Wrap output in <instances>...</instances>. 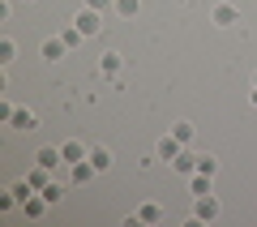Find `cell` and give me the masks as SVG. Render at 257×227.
I'll return each mask as SVG.
<instances>
[{
    "label": "cell",
    "mask_w": 257,
    "mask_h": 227,
    "mask_svg": "<svg viewBox=\"0 0 257 227\" xmlns=\"http://www.w3.org/2000/svg\"><path fill=\"white\" fill-rule=\"evenodd\" d=\"M39 56H43V60H64V56H69V47H64V39H47L43 47H39Z\"/></svg>",
    "instance_id": "obj_9"
},
{
    "label": "cell",
    "mask_w": 257,
    "mask_h": 227,
    "mask_svg": "<svg viewBox=\"0 0 257 227\" xmlns=\"http://www.w3.org/2000/svg\"><path fill=\"white\" fill-rule=\"evenodd\" d=\"M73 26L82 30L86 39H90V35H99V30H103V13H99V9H86V5H82V13L73 18Z\"/></svg>",
    "instance_id": "obj_2"
},
{
    "label": "cell",
    "mask_w": 257,
    "mask_h": 227,
    "mask_svg": "<svg viewBox=\"0 0 257 227\" xmlns=\"http://www.w3.org/2000/svg\"><path fill=\"white\" fill-rule=\"evenodd\" d=\"M248 103H253V107H257V86H253V94H248Z\"/></svg>",
    "instance_id": "obj_22"
},
{
    "label": "cell",
    "mask_w": 257,
    "mask_h": 227,
    "mask_svg": "<svg viewBox=\"0 0 257 227\" xmlns=\"http://www.w3.org/2000/svg\"><path fill=\"white\" fill-rule=\"evenodd\" d=\"M60 155H64V167H69V163H82V159L90 155V146H82L77 137H69V142L60 146Z\"/></svg>",
    "instance_id": "obj_5"
},
{
    "label": "cell",
    "mask_w": 257,
    "mask_h": 227,
    "mask_svg": "<svg viewBox=\"0 0 257 227\" xmlns=\"http://www.w3.org/2000/svg\"><path fill=\"white\" fill-rule=\"evenodd\" d=\"M189 189H193V197H202V193H214V189H210V176H202V172H193V176H189Z\"/></svg>",
    "instance_id": "obj_14"
},
{
    "label": "cell",
    "mask_w": 257,
    "mask_h": 227,
    "mask_svg": "<svg viewBox=\"0 0 257 227\" xmlns=\"http://www.w3.org/2000/svg\"><path fill=\"white\" fill-rule=\"evenodd\" d=\"M9 125L26 133V129H39V116H35V111H26V107H18V111H13V120H9Z\"/></svg>",
    "instance_id": "obj_13"
},
{
    "label": "cell",
    "mask_w": 257,
    "mask_h": 227,
    "mask_svg": "<svg viewBox=\"0 0 257 227\" xmlns=\"http://www.w3.org/2000/svg\"><path fill=\"white\" fill-rule=\"evenodd\" d=\"M172 137H180V142L189 146V142H193V125H189V120H176V125H172Z\"/></svg>",
    "instance_id": "obj_19"
},
{
    "label": "cell",
    "mask_w": 257,
    "mask_h": 227,
    "mask_svg": "<svg viewBox=\"0 0 257 227\" xmlns=\"http://www.w3.org/2000/svg\"><path fill=\"white\" fill-rule=\"evenodd\" d=\"M13 60H18V43L5 35V39H0V64H13Z\"/></svg>",
    "instance_id": "obj_15"
},
{
    "label": "cell",
    "mask_w": 257,
    "mask_h": 227,
    "mask_svg": "<svg viewBox=\"0 0 257 227\" xmlns=\"http://www.w3.org/2000/svg\"><path fill=\"white\" fill-rule=\"evenodd\" d=\"M163 218V210H159V201H142L138 214H128V223H159Z\"/></svg>",
    "instance_id": "obj_6"
},
{
    "label": "cell",
    "mask_w": 257,
    "mask_h": 227,
    "mask_svg": "<svg viewBox=\"0 0 257 227\" xmlns=\"http://www.w3.org/2000/svg\"><path fill=\"white\" fill-rule=\"evenodd\" d=\"M219 214H223V206H219V197H214V193L193 197V218H197V223H214Z\"/></svg>",
    "instance_id": "obj_1"
},
{
    "label": "cell",
    "mask_w": 257,
    "mask_h": 227,
    "mask_svg": "<svg viewBox=\"0 0 257 227\" xmlns=\"http://www.w3.org/2000/svg\"><path fill=\"white\" fill-rule=\"evenodd\" d=\"M180 150H184V142H180V137H172V133H167V137H159V146H155V155L163 159V163H172V159L180 155Z\"/></svg>",
    "instance_id": "obj_4"
},
{
    "label": "cell",
    "mask_w": 257,
    "mask_h": 227,
    "mask_svg": "<svg viewBox=\"0 0 257 227\" xmlns=\"http://www.w3.org/2000/svg\"><path fill=\"white\" fill-rule=\"evenodd\" d=\"M172 172H180V176H193V172H197V155H193L189 146H184L180 155L172 159Z\"/></svg>",
    "instance_id": "obj_7"
},
{
    "label": "cell",
    "mask_w": 257,
    "mask_h": 227,
    "mask_svg": "<svg viewBox=\"0 0 257 227\" xmlns=\"http://www.w3.org/2000/svg\"><path fill=\"white\" fill-rule=\"evenodd\" d=\"M111 5H116V0H86V9H99V13H107Z\"/></svg>",
    "instance_id": "obj_21"
},
{
    "label": "cell",
    "mask_w": 257,
    "mask_h": 227,
    "mask_svg": "<svg viewBox=\"0 0 257 227\" xmlns=\"http://www.w3.org/2000/svg\"><path fill=\"white\" fill-rule=\"evenodd\" d=\"M210 22H214L219 30H231V26L240 22V13H236V5H227V0H223V5H214V9H210Z\"/></svg>",
    "instance_id": "obj_3"
},
{
    "label": "cell",
    "mask_w": 257,
    "mask_h": 227,
    "mask_svg": "<svg viewBox=\"0 0 257 227\" xmlns=\"http://www.w3.org/2000/svg\"><path fill=\"white\" fill-rule=\"evenodd\" d=\"M253 86H257V73H253Z\"/></svg>",
    "instance_id": "obj_23"
},
{
    "label": "cell",
    "mask_w": 257,
    "mask_h": 227,
    "mask_svg": "<svg viewBox=\"0 0 257 227\" xmlns=\"http://www.w3.org/2000/svg\"><path fill=\"white\" fill-rule=\"evenodd\" d=\"M99 73L107 77V82H116V77H120V52H103V60H99Z\"/></svg>",
    "instance_id": "obj_10"
},
{
    "label": "cell",
    "mask_w": 257,
    "mask_h": 227,
    "mask_svg": "<svg viewBox=\"0 0 257 227\" xmlns=\"http://www.w3.org/2000/svg\"><path fill=\"white\" fill-rule=\"evenodd\" d=\"M180 5H189V0H180Z\"/></svg>",
    "instance_id": "obj_24"
},
{
    "label": "cell",
    "mask_w": 257,
    "mask_h": 227,
    "mask_svg": "<svg viewBox=\"0 0 257 227\" xmlns=\"http://www.w3.org/2000/svg\"><path fill=\"white\" fill-rule=\"evenodd\" d=\"M43 197H47V206H60V201H64V184H60V180H52V184L43 189Z\"/></svg>",
    "instance_id": "obj_18"
},
{
    "label": "cell",
    "mask_w": 257,
    "mask_h": 227,
    "mask_svg": "<svg viewBox=\"0 0 257 227\" xmlns=\"http://www.w3.org/2000/svg\"><path fill=\"white\" fill-rule=\"evenodd\" d=\"M197 172L214 180V172H219V159H214V155H197Z\"/></svg>",
    "instance_id": "obj_17"
},
{
    "label": "cell",
    "mask_w": 257,
    "mask_h": 227,
    "mask_svg": "<svg viewBox=\"0 0 257 227\" xmlns=\"http://www.w3.org/2000/svg\"><path fill=\"white\" fill-rule=\"evenodd\" d=\"M138 9H142V0H116V13H120V18H133Z\"/></svg>",
    "instance_id": "obj_20"
},
{
    "label": "cell",
    "mask_w": 257,
    "mask_h": 227,
    "mask_svg": "<svg viewBox=\"0 0 257 227\" xmlns=\"http://www.w3.org/2000/svg\"><path fill=\"white\" fill-rule=\"evenodd\" d=\"M86 159L94 163V172H107V167L116 163V155H111L107 146H90V155H86Z\"/></svg>",
    "instance_id": "obj_8"
},
{
    "label": "cell",
    "mask_w": 257,
    "mask_h": 227,
    "mask_svg": "<svg viewBox=\"0 0 257 227\" xmlns=\"http://www.w3.org/2000/svg\"><path fill=\"white\" fill-rule=\"evenodd\" d=\"M35 163H43V167H52V172H60V163H64L60 146H56V150H52V146H43V150H39V155H35Z\"/></svg>",
    "instance_id": "obj_12"
},
{
    "label": "cell",
    "mask_w": 257,
    "mask_h": 227,
    "mask_svg": "<svg viewBox=\"0 0 257 227\" xmlns=\"http://www.w3.org/2000/svg\"><path fill=\"white\" fill-rule=\"evenodd\" d=\"M69 180H73V184L94 180V163H90V159H82V163H69Z\"/></svg>",
    "instance_id": "obj_11"
},
{
    "label": "cell",
    "mask_w": 257,
    "mask_h": 227,
    "mask_svg": "<svg viewBox=\"0 0 257 227\" xmlns=\"http://www.w3.org/2000/svg\"><path fill=\"white\" fill-rule=\"evenodd\" d=\"M60 39H64V47L73 52V47H82V39H86V35H82L77 26H64V30H60Z\"/></svg>",
    "instance_id": "obj_16"
}]
</instances>
